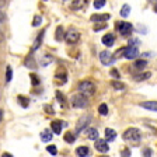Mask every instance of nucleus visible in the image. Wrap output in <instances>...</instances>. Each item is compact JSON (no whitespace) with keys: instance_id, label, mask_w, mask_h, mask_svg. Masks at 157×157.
Here are the masks:
<instances>
[{"instance_id":"37998d69","label":"nucleus","mask_w":157,"mask_h":157,"mask_svg":"<svg viewBox=\"0 0 157 157\" xmlns=\"http://www.w3.org/2000/svg\"><path fill=\"white\" fill-rule=\"evenodd\" d=\"M129 44H131V45L132 44H136L137 45V44H139V39H129Z\"/></svg>"},{"instance_id":"ea45409f","label":"nucleus","mask_w":157,"mask_h":157,"mask_svg":"<svg viewBox=\"0 0 157 157\" xmlns=\"http://www.w3.org/2000/svg\"><path fill=\"white\" fill-rule=\"evenodd\" d=\"M72 7H73V9H77V7H80V4H82V3H84V2H77V0H75V2H72Z\"/></svg>"},{"instance_id":"412c9836","label":"nucleus","mask_w":157,"mask_h":157,"mask_svg":"<svg viewBox=\"0 0 157 157\" xmlns=\"http://www.w3.org/2000/svg\"><path fill=\"white\" fill-rule=\"evenodd\" d=\"M147 65V60L144 59H139V60H135V69L136 70H143Z\"/></svg>"},{"instance_id":"dca6fc26","label":"nucleus","mask_w":157,"mask_h":157,"mask_svg":"<svg viewBox=\"0 0 157 157\" xmlns=\"http://www.w3.org/2000/svg\"><path fill=\"white\" fill-rule=\"evenodd\" d=\"M140 107L150 109V111H157V101H144L140 104Z\"/></svg>"},{"instance_id":"4c0bfd02","label":"nucleus","mask_w":157,"mask_h":157,"mask_svg":"<svg viewBox=\"0 0 157 157\" xmlns=\"http://www.w3.org/2000/svg\"><path fill=\"white\" fill-rule=\"evenodd\" d=\"M109 73H111V76L114 78H119V72H118V69H112Z\"/></svg>"},{"instance_id":"473e14b6","label":"nucleus","mask_w":157,"mask_h":157,"mask_svg":"<svg viewBox=\"0 0 157 157\" xmlns=\"http://www.w3.org/2000/svg\"><path fill=\"white\" fill-rule=\"evenodd\" d=\"M41 23H42V17L41 16H35L33 20V27H38L41 25Z\"/></svg>"},{"instance_id":"f8f14e48","label":"nucleus","mask_w":157,"mask_h":157,"mask_svg":"<svg viewBox=\"0 0 157 157\" xmlns=\"http://www.w3.org/2000/svg\"><path fill=\"white\" fill-rule=\"evenodd\" d=\"M102 44H104L105 46H112L115 44V35L114 34H105L104 36H102Z\"/></svg>"},{"instance_id":"cd10ccee","label":"nucleus","mask_w":157,"mask_h":157,"mask_svg":"<svg viewBox=\"0 0 157 157\" xmlns=\"http://www.w3.org/2000/svg\"><path fill=\"white\" fill-rule=\"evenodd\" d=\"M56 98L59 100V102H60V105H62V107H66V98L63 97V94L60 91H56Z\"/></svg>"},{"instance_id":"f3484780","label":"nucleus","mask_w":157,"mask_h":157,"mask_svg":"<svg viewBox=\"0 0 157 157\" xmlns=\"http://www.w3.org/2000/svg\"><path fill=\"white\" fill-rule=\"evenodd\" d=\"M109 20V14H93L91 16V21H101L104 24V21Z\"/></svg>"},{"instance_id":"aec40b11","label":"nucleus","mask_w":157,"mask_h":157,"mask_svg":"<svg viewBox=\"0 0 157 157\" xmlns=\"http://www.w3.org/2000/svg\"><path fill=\"white\" fill-rule=\"evenodd\" d=\"M41 140H42V142L52 140V132L49 131V129H45V131H42V133H41Z\"/></svg>"},{"instance_id":"423d86ee","label":"nucleus","mask_w":157,"mask_h":157,"mask_svg":"<svg viewBox=\"0 0 157 157\" xmlns=\"http://www.w3.org/2000/svg\"><path fill=\"white\" fill-rule=\"evenodd\" d=\"M118 31H119V34L122 36H129L132 34V31H133V25L131 23H126V21L118 23Z\"/></svg>"},{"instance_id":"f03ea898","label":"nucleus","mask_w":157,"mask_h":157,"mask_svg":"<svg viewBox=\"0 0 157 157\" xmlns=\"http://www.w3.org/2000/svg\"><path fill=\"white\" fill-rule=\"evenodd\" d=\"M78 91H80V94H83L84 97H87V95L94 94L95 87H94V84H93L90 80H84V82H82L80 84H78Z\"/></svg>"},{"instance_id":"6e6552de","label":"nucleus","mask_w":157,"mask_h":157,"mask_svg":"<svg viewBox=\"0 0 157 157\" xmlns=\"http://www.w3.org/2000/svg\"><path fill=\"white\" fill-rule=\"evenodd\" d=\"M100 60H101L102 65H111V63H114L115 60V56L112 55L111 52H108V51H102L101 53H100Z\"/></svg>"},{"instance_id":"7ed1b4c3","label":"nucleus","mask_w":157,"mask_h":157,"mask_svg":"<svg viewBox=\"0 0 157 157\" xmlns=\"http://www.w3.org/2000/svg\"><path fill=\"white\" fill-rule=\"evenodd\" d=\"M65 41L70 45H75L80 41V33L76 28H69L67 31H65Z\"/></svg>"},{"instance_id":"6ab92c4d","label":"nucleus","mask_w":157,"mask_h":157,"mask_svg":"<svg viewBox=\"0 0 157 157\" xmlns=\"http://www.w3.org/2000/svg\"><path fill=\"white\" fill-rule=\"evenodd\" d=\"M17 101H18V104L23 108H27L29 105V98L25 97V95H18V97H17Z\"/></svg>"},{"instance_id":"393cba45","label":"nucleus","mask_w":157,"mask_h":157,"mask_svg":"<svg viewBox=\"0 0 157 157\" xmlns=\"http://www.w3.org/2000/svg\"><path fill=\"white\" fill-rule=\"evenodd\" d=\"M65 140L67 142V143H73V142L76 140L75 133H72V132H66L65 133Z\"/></svg>"},{"instance_id":"f704fd0d","label":"nucleus","mask_w":157,"mask_h":157,"mask_svg":"<svg viewBox=\"0 0 157 157\" xmlns=\"http://www.w3.org/2000/svg\"><path fill=\"white\" fill-rule=\"evenodd\" d=\"M111 86L114 88H117V90H125V86L122 84V83H119V82H112Z\"/></svg>"},{"instance_id":"bb28decb","label":"nucleus","mask_w":157,"mask_h":157,"mask_svg":"<svg viewBox=\"0 0 157 157\" xmlns=\"http://www.w3.org/2000/svg\"><path fill=\"white\" fill-rule=\"evenodd\" d=\"M53 62V58L51 55H46V56H44L42 58V62H41V65L42 66H48L49 63H52Z\"/></svg>"},{"instance_id":"a211bd4d","label":"nucleus","mask_w":157,"mask_h":157,"mask_svg":"<svg viewBox=\"0 0 157 157\" xmlns=\"http://www.w3.org/2000/svg\"><path fill=\"white\" fill-rule=\"evenodd\" d=\"M88 153H90V150H88V147H86V146H80L76 149V154H77L78 157H87Z\"/></svg>"},{"instance_id":"ddd939ff","label":"nucleus","mask_w":157,"mask_h":157,"mask_svg":"<svg viewBox=\"0 0 157 157\" xmlns=\"http://www.w3.org/2000/svg\"><path fill=\"white\" fill-rule=\"evenodd\" d=\"M45 35V29H41V31H39V34L38 35H36V39H35V42H34V45H33V49H31V51H36V49L39 48V45H41V42H42V36Z\"/></svg>"},{"instance_id":"0eeeda50","label":"nucleus","mask_w":157,"mask_h":157,"mask_svg":"<svg viewBox=\"0 0 157 157\" xmlns=\"http://www.w3.org/2000/svg\"><path fill=\"white\" fill-rule=\"evenodd\" d=\"M124 56L126 59H136L137 56H139V49L136 48V46H133V45H129V46H126V48L124 49Z\"/></svg>"},{"instance_id":"f257e3e1","label":"nucleus","mask_w":157,"mask_h":157,"mask_svg":"<svg viewBox=\"0 0 157 157\" xmlns=\"http://www.w3.org/2000/svg\"><path fill=\"white\" fill-rule=\"evenodd\" d=\"M124 139L128 142H132V143H139L142 139V133L136 128H129L124 132Z\"/></svg>"},{"instance_id":"c85d7f7f","label":"nucleus","mask_w":157,"mask_h":157,"mask_svg":"<svg viewBox=\"0 0 157 157\" xmlns=\"http://www.w3.org/2000/svg\"><path fill=\"white\" fill-rule=\"evenodd\" d=\"M46 151H48L49 154H52V156L58 154V149H56V146H53V144H49V146L46 147Z\"/></svg>"},{"instance_id":"c03bdc74","label":"nucleus","mask_w":157,"mask_h":157,"mask_svg":"<svg viewBox=\"0 0 157 157\" xmlns=\"http://www.w3.org/2000/svg\"><path fill=\"white\" fill-rule=\"evenodd\" d=\"M2 157H13V154H10V153H7V151H4V153L2 154Z\"/></svg>"},{"instance_id":"72a5a7b5","label":"nucleus","mask_w":157,"mask_h":157,"mask_svg":"<svg viewBox=\"0 0 157 157\" xmlns=\"http://www.w3.org/2000/svg\"><path fill=\"white\" fill-rule=\"evenodd\" d=\"M29 77H31V80H33V86H38L39 84V77L38 76L35 75V73H31V75H29Z\"/></svg>"},{"instance_id":"58836bf2","label":"nucleus","mask_w":157,"mask_h":157,"mask_svg":"<svg viewBox=\"0 0 157 157\" xmlns=\"http://www.w3.org/2000/svg\"><path fill=\"white\" fill-rule=\"evenodd\" d=\"M104 28H107V24H98L97 27H94V31H98V29H104Z\"/></svg>"},{"instance_id":"1a4fd4ad","label":"nucleus","mask_w":157,"mask_h":157,"mask_svg":"<svg viewBox=\"0 0 157 157\" xmlns=\"http://www.w3.org/2000/svg\"><path fill=\"white\" fill-rule=\"evenodd\" d=\"M95 150L101 151V153H107L108 150H109V146H108V143L105 140H95Z\"/></svg>"},{"instance_id":"a878e982","label":"nucleus","mask_w":157,"mask_h":157,"mask_svg":"<svg viewBox=\"0 0 157 157\" xmlns=\"http://www.w3.org/2000/svg\"><path fill=\"white\" fill-rule=\"evenodd\" d=\"M129 13H131V6H129V4H125V6L121 9V16L122 17H128L129 16Z\"/></svg>"},{"instance_id":"7c9ffc66","label":"nucleus","mask_w":157,"mask_h":157,"mask_svg":"<svg viewBox=\"0 0 157 157\" xmlns=\"http://www.w3.org/2000/svg\"><path fill=\"white\" fill-rule=\"evenodd\" d=\"M105 0H95V2H93V6L95 7V9H101V7L105 6Z\"/></svg>"},{"instance_id":"2eb2a0df","label":"nucleus","mask_w":157,"mask_h":157,"mask_svg":"<svg viewBox=\"0 0 157 157\" xmlns=\"http://www.w3.org/2000/svg\"><path fill=\"white\" fill-rule=\"evenodd\" d=\"M105 142H112L115 140V137H117V132L114 131V129H111V128H107L105 129Z\"/></svg>"},{"instance_id":"c9c22d12","label":"nucleus","mask_w":157,"mask_h":157,"mask_svg":"<svg viewBox=\"0 0 157 157\" xmlns=\"http://www.w3.org/2000/svg\"><path fill=\"white\" fill-rule=\"evenodd\" d=\"M142 156L143 157H151V149H149V147L143 149V150H142Z\"/></svg>"},{"instance_id":"49530a36","label":"nucleus","mask_w":157,"mask_h":157,"mask_svg":"<svg viewBox=\"0 0 157 157\" xmlns=\"http://www.w3.org/2000/svg\"><path fill=\"white\" fill-rule=\"evenodd\" d=\"M4 39V35H3V33H2V31H0V42H2V41H3Z\"/></svg>"},{"instance_id":"a18cd8bd","label":"nucleus","mask_w":157,"mask_h":157,"mask_svg":"<svg viewBox=\"0 0 157 157\" xmlns=\"http://www.w3.org/2000/svg\"><path fill=\"white\" fill-rule=\"evenodd\" d=\"M3 121V109H0V122Z\"/></svg>"},{"instance_id":"5701e85b","label":"nucleus","mask_w":157,"mask_h":157,"mask_svg":"<svg viewBox=\"0 0 157 157\" xmlns=\"http://www.w3.org/2000/svg\"><path fill=\"white\" fill-rule=\"evenodd\" d=\"M87 136H88V139H91V140H97L98 132L95 131V129H93V128H90V129L87 131Z\"/></svg>"},{"instance_id":"de8ad7c7","label":"nucleus","mask_w":157,"mask_h":157,"mask_svg":"<svg viewBox=\"0 0 157 157\" xmlns=\"http://www.w3.org/2000/svg\"><path fill=\"white\" fill-rule=\"evenodd\" d=\"M154 10H156V11H157V6H156V7H154Z\"/></svg>"},{"instance_id":"79ce46f5","label":"nucleus","mask_w":157,"mask_h":157,"mask_svg":"<svg viewBox=\"0 0 157 157\" xmlns=\"http://www.w3.org/2000/svg\"><path fill=\"white\" fill-rule=\"evenodd\" d=\"M44 109H45V111H48L49 114H53V109H52V108H51V107H49L48 104H45V105H44Z\"/></svg>"},{"instance_id":"a19ab883","label":"nucleus","mask_w":157,"mask_h":157,"mask_svg":"<svg viewBox=\"0 0 157 157\" xmlns=\"http://www.w3.org/2000/svg\"><path fill=\"white\" fill-rule=\"evenodd\" d=\"M4 21H6V14L0 10V23H4Z\"/></svg>"},{"instance_id":"09e8293b","label":"nucleus","mask_w":157,"mask_h":157,"mask_svg":"<svg viewBox=\"0 0 157 157\" xmlns=\"http://www.w3.org/2000/svg\"><path fill=\"white\" fill-rule=\"evenodd\" d=\"M100 157H107V156H100Z\"/></svg>"},{"instance_id":"9d476101","label":"nucleus","mask_w":157,"mask_h":157,"mask_svg":"<svg viewBox=\"0 0 157 157\" xmlns=\"http://www.w3.org/2000/svg\"><path fill=\"white\" fill-rule=\"evenodd\" d=\"M62 125H66L63 121H59V119H56V121H52V124H51V129H52L53 133L59 135L60 132H62Z\"/></svg>"},{"instance_id":"c756f323","label":"nucleus","mask_w":157,"mask_h":157,"mask_svg":"<svg viewBox=\"0 0 157 157\" xmlns=\"http://www.w3.org/2000/svg\"><path fill=\"white\" fill-rule=\"evenodd\" d=\"M98 112H100V115H107L108 114L107 104H101V105H100V107H98Z\"/></svg>"},{"instance_id":"4be33fe9","label":"nucleus","mask_w":157,"mask_h":157,"mask_svg":"<svg viewBox=\"0 0 157 157\" xmlns=\"http://www.w3.org/2000/svg\"><path fill=\"white\" fill-rule=\"evenodd\" d=\"M150 76H151V73L144 72V73H140V75H135V80H136V82H142V80H146V78H149Z\"/></svg>"},{"instance_id":"2f4dec72","label":"nucleus","mask_w":157,"mask_h":157,"mask_svg":"<svg viewBox=\"0 0 157 157\" xmlns=\"http://www.w3.org/2000/svg\"><path fill=\"white\" fill-rule=\"evenodd\" d=\"M55 77H56V78H60V83H62V84L66 82V78H67V77H66V73H65V72H59V73H56Z\"/></svg>"},{"instance_id":"b1692460","label":"nucleus","mask_w":157,"mask_h":157,"mask_svg":"<svg viewBox=\"0 0 157 157\" xmlns=\"http://www.w3.org/2000/svg\"><path fill=\"white\" fill-rule=\"evenodd\" d=\"M11 78H13V69H11V66H7L6 67V82L10 83Z\"/></svg>"},{"instance_id":"e433bc0d","label":"nucleus","mask_w":157,"mask_h":157,"mask_svg":"<svg viewBox=\"0 0 157 157\" xmlns=\"http://www.w3.org/2000/svg\"><path fill=\"white\" fill-rule=\"evenodd\" d=\"M121 157H131V150L129 149H124L121 151Z\"/></svg>"},{"instance_id":"4468645a","label":"nucleus","mask_w":157,"mask_h":157,"mask_svg":"<svg viewBox=\"0 0 157 157\" xmlns=\"http://www.w3.org/2000/svg\"><path fill=\"white\" fill-rule=\"evenodd\" d=\"M55 39L56 41H62L65 39V28L62 25H58L55 29Z\"/></svg>"},{"instance_id":"9b49d317","label":"nucleus","mask_w":157,"mask_h":157,"mask_svg":"<svg viewBox=\"0 0 157 157\" xmlns=\"http://www.w3.org/2000/svg\"><path fill=\"white\" fill-rule=\"evenodd\" d=\"M24 65H25L27 67H29L31 70H35V69H36V63H35V60L33 59V51L27 55L25 60H24Z\"/></svg>"},{"instance_id":"39448f33","label":"nucleus","mask_w":157,"mask_h":157,"mask_svg":"<svg viewBox=\"0 0 157 157\" xmlns=\"http://www.w3.org/2000/svg\"><path fill=\"white\" fill-rule=\"evenodd\" d=\"M90 122H91V117L90 115H83V117L78 118L77 126H76V133H80L82 131H84L86 128L90 125Z\"/></svg>"},{"instance_id":"20e7f679","label":"nucleus","mask_w":157,"mask_h":157,"mask_svg":"<svg viewBox=\"0 0 157 157\" xmlns=\"http://www.w3.org/2000/svg\"><path fill=\"white\" fill-rule=\"evenodd\" d=\"M72 105L75 108H86L88 105V98L78 93L72 97Z\"/></svg>"}]
</instances>
